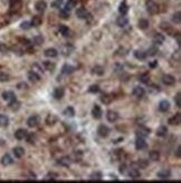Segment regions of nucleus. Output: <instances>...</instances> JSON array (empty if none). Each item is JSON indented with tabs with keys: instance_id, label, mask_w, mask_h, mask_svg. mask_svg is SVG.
I'll use <instances>...</instances> for the list:
<instances>
[{
	"instance_id": "obj_54",
	"label": "nucleus",
	"mask_w": 181,
	"mask_h": 183,
	"mask_svg": "<svg viewBox=\"0 0 181 183\" xmlns=\"http://www.w3.org/2000/svg\"><path fill=\"white\" fill-rule=\"evenodd\" d=\"M88 91L89 93H98L100 91V86L98 85H92V86H89V88H88Z\"/></svg>"
},
{
	"instance_id": "obj_55",
	"label": "nucleus",
	"mask_w": 181,
	"mask_h": 183,
	"mask_svg": "<svg viewBox=\"0 0 181 183\" xmlns=\"http://www.w3.org/2000/svg\"><path fill=\"white\" fill-rule=\"evenodd\" d=\"M26 138H27V142L30 143V144H33V143H35V141H36V136L34 135V134H27V136H26Z\"/></svg>"
},
{
	"instance_id": "obj_47",
	"label": "nucleus",
	"mask_w": 181,
	"mask_h": 183,
	"mask_svg": "<svg viewBox=\"0 0 181 183\" xmlns=\"http://www.w3.org/2000/svg\"><path fill=\"white\" fill-rule=\"evenodd\" d=\"M136 165L139 166L140 169H145V168H147V166L149 165V163H148V161H147V160H143V159H141L140 161H138Z\"/></svg>"
},
{
	"instance_id": "obj_35",
	"label": "nucleus",
	"mask_w": 181,
	"mask_h": 183,
	"mask_svg": "<svg viewBox=\"0 0 181 183\" xmlns=\"http://www.w3.org/2000/svg\"><path fill=\"white\" fill-rule=\"evenodd\" d=\"M20 105H21L20 102H18L17 100H15V101L9 103V108L11 111H15V112H16V111H18L19 108H20Z\"/></svg>"
},
{
	"instance_id": "obj_45",
	"label": "nucleus",
	"mask_w": 181,
	"mask_h": 183,
	"mask_svg": "<svg viewBox=\"0 0 181 183\" xmlns=\"http://www.w3.org/2000/svg\"><path fill=\"white\" fill-rule=\"evenodd\" d=\"M9 75L7 73H5V72H1L0 70V83H6L9 81Z\"/></svg>"
},
{
	"instance_id": "obj_12",
	"label": "nucleus",
	"mask_w": 181,
	"mask_h": 183,
	"mask_svg": "<svg viewBox=\"0 0 181 183\" xmlns=\"http://www.w3.org/2000/svg\"><path fill=\"white\" fill-rule=\"evenodd\" d=\"M27 134H28V132L25 128H18V130L15 132V137H16L18 141H21L23 138H26Z\"/></svg>"
},
{
	"instance_id": "obj_11",
	"label": "nucleus",
	"mask_w": 181,
	"mask_h": 183,
	"mask_svg": "<svg viewBox=\"0 0 181 183\" xmlns=\"http://www.w3.org/2000/svg\"><path fill=\"white\" fill-rule=\"evenodd\" d=\"M0 162H1V164L4 165V166H9V165H11L14 163V159L11 157L10 154H5V155L1 157Z\"/></svg>"
},
{
	"instance_id": "obj_23",
	"label": "nucleus",
	"mask_w": 181,
	"mask_h": 183,
	"mask_svg": "<svg viewBox=\"0 0 181 183\" xmlns=\"http://www.w3.org/2000/svg\"><path fill=\"white\" fill-rule=\"evenodd\" d=\"M166 40V37L162 34H155L153 37V44L154 45H161Z\"/></svg>"
},
{
	"instance_id": "obj_58",
	"label": "nucleus",
	"mask_w": 181,
	"mask_h": 183,
	"mask_svg": "<svg viewBox=\"0 0 181 183\" xmlns=\"http://www.w3.org/2000/svg\"><path fill=\"white\" fill-rule=\"evenodd\" d=\"M17 87H18L19 89H26V88H28V86H27V84H26V83H20V84L17 85Z\"/></svg>"
},
{
	"instance_id": "obj_13",
	"label": "nucleus",
	"mask_w": 181,
	"mask_h": 183,
	"mask_svg": "<svg viewBox=\"0 0 181 183\" xmlns=\"http://www.w3.org/2000/svg\"><path fill=\"white\" fill-rule=\"evenodd\" d=\"M169 110H170V103H169V101L163 100V101H161L159 103V111H160V112L166 113V112H168Z\"/></svg>"
},
{
	"instance_id": "obj_3",
	"label": "nucleus",
	"mask_w": 181,
	"mask_h": 183,
	"mask_svg": "<svg viewBox=\"0 0 181 183\" xmlns=\"http://www.w3.org/2000/svg\"><path fill=\"white\" fill-rule=\"evenodd\" d=\"M40 122V119L38 115H32L29 119H27V125L29 127H36Z\"/></svg>"
},
{
	"instance_id": "obj_26",
	"label": "nucleus",
	"mask_w": 181,
	"mask_h": 183,
	"mask_svg": "<svg viewBox=\"0 0 181 183\" xmlns=\"http://www.w3.org/2000/svg\"><path fill=\"white\" fill-rule=\"evenodd\" d=\"M168 134V128L166 125H160L158 127V130H157V135H158L159 137H164L167 136Z\"/></svg>"
},
{
	"instance_id": "obj_60",
	"label": "nucleus",
	"mask_w": 181,
	"mask_h": 183,
	"mask_svg": "<svg viewBox=\"0 0 181 183\" xmlns=\"http://www.w3.org/2000/svg\"><path fill=\"white\" fill-rule=\"evenodd\" d=\"M57 176H58V175H57V174L56 173H48V175H47V178L48 179H55V178H57Z\"/></svg>"
},
{
	"instance_id": "obj_8",
	"label": "nucleus",
	"mask_w": 181,
	"mask_h": 183,
	"mask_svg": "<svg viewBox=\"0 0 181 183\" xmlns=\"http://www.w3.org/2000/svg\"><path fill=\"white\" fill-rule=\"evenodd\" d=\"M65 95V89L63 87H57L54 89V93H53V96L55 100H62Z\"/></svg>"
},
{
	"instance_id": "obj_61",
	"label": "nucleus",
	"mask_w": 181,
	"mask_h": 183,
	"mask_svg": "<svg viewBox=\"0 0 181 183\" xmlns=\"http://www.w3.org/2000/svg\"><path fill=\"white\" fill-rule=\"evenodd\" d=\"M177 157H180V146L177 149Z\"/></svg>"
},
{
	"instance_id": "obj_62",
	"label": "nucleus",
	"mask_w": 181,
	"mask_h": 183,
	"mask_svg": "<svg viewBox=\"0 0 181 183\" xmlns=\"http://www.w3.org/2000/svg\"><path fill=\"white\" fill-rule=\"evenodd\" d=\"M5 145V141L2 138H0V146H4Z\"/></svg>"
},
{
	"instance_id": "obj_33",
	"label": "nucleus",
	"mask_w": 181,
	"mask_h": 183,
	"mask_svg": "<svg viewBox=\"0 0 181 183\" xmlns=\"http://www.w3.org/2000/svg\"><path fill=\"white\" fill-rule=\"evenodd\" d=\"M149 25H150V23H149L148 19H140L139 23H138V27L140 28V29H142V30H144V29H147V28L149 27Z\"/></svg>"
},
{
	"instance_id": "obj_7",
	"label": "nucleus",
	"mask_w": 181,
	"mask_h": 183,
	"mask_svg": "<svg viewBox=\"0 0 181 183\" xmlns=\"http://www.w3.org/2000/svg\"><path fill=\"white\" fill-rule=\"evenodd\" d=\"M97 134L101 137H107L110 134V128L106 125H100L97 128Z\"/></svg>"
},
{
	"instance_id": "obj_53",
	"label": "nucleus",
	"mask_w": 181,
	"mask_h": 183,
	"mask_svg": "<svg viewBox=\"0 0 181 183\" xmlns=\"http://www.w3.org/2000/svg\"><path fill=\"white\" fill-rule=\"evenodd\" d=\"M140 81H141L142 83H144V84H149V82H150V77H149V75L144 74V75H141V76H140Z\"/></svg>"
},
{
	"instance_id": "obj_16",
	"label": "nucleus",
	"mask_w": 181,
	"mask_h": 183,
	"mask_svg": "<svg viewBox=\"0 0 181 183\" xmlns=\"http://www.w3.org/2000/svg\"><path fill=\"white\" fill-rule=\"evenodd\" d=\"M106 119L108 122L114 123V122H116L119 119V114L116 112H114V111H108L106 113Z\"/></svg>"
},
{
	"instance_id": "obj_22",
	"label": "nucleus",
	"mask_w": 181,
	"mask_h": 183,
	"mask_svg": "<svg viewBox=\"0 0 181 183\" xmlns=\"http://www.w3.org/2000/svg\"><path fill=\"white\" fill-rule=\"evenodd\" d=\"M116 23H117V26L119 27H125V26H128V23H129V19H128V17H125V16H122L121 15V17H119V18L116 19Z\"/></svg>"
},
{
	"instance_id": "obj_14",
	"label": "nucleus",
	"mask_w": 181,
	"mask_h": 183,
	"mask_svg": "<svg viewBox=\"0 0 181 183\" xmlns=\"http://www.w3.org/2000/svg\"><path fill=\"white\" fill-rule=\"evenodd\" d=\"M149 134H150V128L145 127V126H141L136 131V137H147Z\"/></svg>"
},
{
	"instance_id": "obj_15",
	"label": "nucleus",
	"mask_w": 181,
	"mask_h": 183,
	"mask_svg": "<svg viewBox=\"0 0 181 183\" xmlns=\"http://www.w3.org/2000/svg\"><path fill=\"white\" fill-rule=\"evenodd\" d=\"M132 94H133L135 97H138V98H141V97L144 96V94H145V91H144L143 87L135 86L134 88H133V91H132Z\"/></svg>"
},
{
	"instance_id": "obj_17",
	"label": "nucleus",
	"mask_w": 181,
	"mask_h": 183,
	"mask_svg": "<svg viewBox=\"0 0 181 183\" xmlns=\"http://www.w3.org/2000/svg\"><path fill=\"white\" fill-rule=\"evenodd\" d=\"M46 8H47V4H46V1H44V0H39V1H37V2L35 4V9L37 10L38 12L45 11Z\"/></svg>"
},
{
	"instance_id": "obj_49",
	"label": "nucleus",
	"mask_w": 181,
	"mask_h": 183,
	"mask_svg": "<svg viewBox=\"0 0 181 183\" xmlns=\"http://www.w3.org/2000/svg\"><path fill=\"white\" fill-rule=\"evenodd\" d=\"M89 179H91V180H96V181L102 180V173H101V172H94V173L91 174Z\"/></svg>"
},
{
	"instance_id": "obj_25",
	"label": "nucleus",
	"mask_w": 181,
	"mask_h": 183,
	"mask_svg": "<svg viewBox=\"0 0 181 183\" xmlns=\"http://www.w3.org/2000/svg\"><path fill=\"white\" fill-rule=\"evenodd\" d=\"M126 173L131 179H139L141 176V173H140V171L138 169H129Z\"/></svg>"
},
{
	"instance_id": "obj_18",
	"label": "nucleus",
	"mask_w": 181,
	"mask_h": 183,
	"mask_svg": "<svg viewBox=\"0 0 181 183\" xmlns=\"http://www.w3.org/2000/svg\"><path fill=\"white\" fill-rule=\"evenodd\" d=\"M70 163H72V160H70V156H63L57 161V164L60 165V166H70Z\"/></svg>"
},
{
	"instance_id": "obj_40",
	"label": "nucleus",
	"mask_w": 181,
	"mask_h": 183,
	"mask_svg": "<svg viewBox=\"0 0 181 183\" xmlns=\"http://www.w3.org/2000/svg\"><path fill=\"white\" fill-rule=\"evenodd\" d=\"M93 73L98 75V76H102L103 74H104V68H103L102 66H100V65H96L95 67H93Z\"/></svg>"
},
{
	"instance_id": "obj_21",
	"label": "nucleus",
	"mask_w": 181,
	"mask_h": 183,
	"mask_svg": "<svg viewBox=\"0 0 181 183\" xmlns=\"http://www.w3.org/2000/svg\"><path fill=\"white\" fill-rule=\"evenodd\" d=\"M12 153H14L15 157L20 159V157H23V156L25 155V150H23V147H21V146H16V147H14Z\"/></svg>"
},
{
	"instance_id": "obj_48",
	"label": "nucleus",
	"mask_w": 181,
	"mask_h": 183,
	"mask_svg": "<svg viewBox=\"0 0 181 183\" xmlns=\"http://www.w3.org/2000/svg\"><path fill=\"white\" fill-rule=\"evenodd\" d=\"M157 53H158V48H157V47H151V48H149L148 51L145 53V55L147 56H154V55H157Z\"/></svg>"
},
{
	"instance_id": "obj_27",
	"label": "nucleus",
	"mask_w": 181,
	"mask_h": 183,
	"mask_svg": "<svg viewBox=\"0 0 181 183\" xmlns=\"http://www.w3.org/2000/svg\"><path fill=\"white\" fill-rule=\"evenodd\" d=\"M9 125V117L5 114H0V127H7Z\"/></svg>"
},
{
	"instance_id": "obj_24",
	"label": "nucleus",
	"mask_w": 181,
	"mask_h": 183,
	"mask_svg": "<svg viewBox=\"0 0 181 183\" xmlns=\"http://www.w3.org/2000/svg\"><path fill=\"white\" fill-rule=\"evenodd\" d=\"M181 123V114L178 113L174 116H172L171 119H169V124L170 125H180Z\"/></svg>"
},
{
	"instance_id": "obj_59",
	"label": "nucleus",
	"mask_w": 181,
	"mask_h": 183,
	"mask_svg": "<svg viewBox=\"0 0 181 183\" xmlns=\"http://www.w3.org/2000/svg\"><path fill=\"white\" fill-rule=\"evenodd\" d=\"M149 66H150L151 68H154V67H157V66H158V61H157V60H153V61L149 63Z\"/></svg>"
},
{
	"instance_id": "obj_20",
	"label": "nucleus",
	"mask_w": 181,
	"mask_h": 183,
	"mask_svg": "<svg viewBox=\"0 0 181 183\" xmlns=\"http://www.w3.org/2000/svg\"><path fill=\"white\" fill-rule=\"evenodd\" d=\"M44 54H45V56H46L47 58H55V57L58 56V51L55 48H48V49L45 51Z\"/></svg>"
},
{
	"instance_id": "obj_46",
	"label": "nucleus",
	"mask_w": 181,
	"mask_h": 183,
	"mask_svg": "<svg viewBox=\"0 0 181 183\" xmlns=\"http://www.w3.org/2000/svg\"><path fill=\"white\" fill-rule=\"evenodd\" d=\"M70 11H68V10L62 9L59 11V17L62 19H68L70 18Z\"/></svg>"
},
{
	"instance_id": "obj_50",
	"label": "nucleus",
	"mask_w": 181,
	"mask_h": 183,
	"mask_svg": "<svg viewBox=\"0 0 181 183\" xmlns=\"http://www.w3.org/2000/svg\"><path fill=\"white\" fill-rule=\"evenodd\" d=\"M101 102L104 103V104H110L112 102V97L110 96V95H106V94H105V95H103V96L101 97Z\"/></svg>"
},
{
	"instance_id": "obj_4",
	"label": "nucleus",
	"mask_w": 181,
	"mask_h": 183,
	"mask_svg": "<svg viewBox=\"0 0 181 183\" xmlns=\"http://www.w3.org/2000/svg\"><path fill=\"white\" fill-rule=\"evenodd\" d=\"M148 146V144L145 142V140H144V137H136V140H135V149L136 150H144V149H147Z\"/></svg>"
},
{
	"instance_id": "obj_10",
	"label": "nucleus",
	"mask_w": 181,
	"mask_h": 183,
	"mask_svg": "<svg viewBox=\"0 0 181 183\" xmlns=\"http://www.w3.org/2000/svg\"><path fill=\"white\" fill-rule=\"evenodd\" d=\"M92 115H93V117H94L95 119H102L103 112H102V108H101V106L94 105L93 110H92Z\"/></svg>"
},
{
	"instance_id": "obj_29",
	"label": "nucleus",
	"mask_w": 181,
	"mask_h": 183,
	"mask_svg": "<svg viewBox=\"0 0 181 183\" xmlns=\"http://www.w3.org/2000/svg\"><path fill=\"white\" fill-rule=\"evenodd\" d=\"M30 23H32L33 27H39L43 23V18L40 16H34L33 19H32V21H30Z\"/></svg>"
},
{
	"instance_id": "obj_39",
	"label": "nucleus",
	"mask_w": 181,
	"mask_h": 183,
	"mask_svg": "<svg viewBox=\"0 0 181 183\" xmlns=\"http://www.w3.org/2000/svg\"><path fill=\"white\" fill-rule=\"evenodd\" d=\"M57 122V117H56L55 115H48L47 116V119H46V124L47 125H54V124Z\"/></svg>"
},
{
	"instance_id": "obj_6",
	"label": "nucleus",
	"mask_w": 181,
	"mask_h": 183,
	"mask_svg": "<svg viewBox=\"0 0 181 183\" xmlns=\"http://www.w3.org/2000/svg\"><path fill=\"white\" fill-rule=\"evenodd\" d=\"M157 176H158L160 180H167V179H169L171 176V171L168 169L160 170L158 172V174H157Z\"/></svg>"
},
{
	"instance_id": "obj_56",
	"label": "nucleus",
	"mask_w": 181,
	"mask_h": 183,
	"mask_svg": "<svg viewBox=\"0 0 181 183\" xmlns=\"http://www.w3.org/2000/svg\"><path fill=\"white\" fill-rule=\"evenodd\" d=\"M174 102H176V105H177V107H180V105H181V94L180 93H178L177 94L176 96H174Z\"/></svg>"
},
{
	"instance_id": "obj_2",
	"label": "nucleus",
	"mask_w": 181,
	"mask_h": 183,
	"mask_svg": "<svg viewBox=\"0 0 181 183\" xmlns=\"http://www.w3.org/2000/svg\"><path fill=\"white\" fill-rule=\"evenodd\" d=\"M1 97H2V100L6 102H12L15 101V100H17V97H16V94H15L14 91H6L2 93V95H1Z\"/></svg>"
},
{
	"instance_id": "obj_32",
	"label": "nucleus",
	"mask_w": 181,
	"mask_h": 183,
	"mask_svg": "<svg viewBox=\"0 0 181 183\" xmlns=\"http://www.w3.org/2000/svg\"><path fill=\"white\" fill-rule=\"evenodd\" d=\"M21 7V2H20V0H11L10 1V9L11 11H16V10H18L19 8Z\"/></svg>"
},
{
	"instance_id": "obj_37",
	"label": "nucleus",
	"mask_w": 181,
	"mask_h": 183,
	"mask_svg": "<svg viewBox=\"0 0 181 183\" xmlns=\"http://www.w3.org/2000/svg\"><path fill=\"white\" fill-rule=\"evenodd\" d=\"M82 156H83V153H82L81 151L74 152V153H73V155L70 156V160L75 161V162H78V161L82 160Z\"/></svg>"
},
{
	"instance_id": "obj_63",
	"label": "nucleus",
	"mask_w": 181,
	"mask_h": 183,
	"mask_svg": "<svg viewBox=\"0 0 181 183\" xmlns=\"http://www.w3.org/2000/svg\"><path fill=\"white\" fill-rule=\"evenodd\" d=\"M0 49H1V45H0Z\"/></svg>"
},
{
	"instance_id": "obj_44",
	"label": "nucleus",
	"mask_w": 181,
	"mask_h": 183,
	"mask_svg": "<svg viewBox=\"0 0 181 183\" xmlns=\"http://www.w3.org/2000/svg\"><path fill=\"white\" fill-rule=\"evenodd\" d=\"M63 4H64V0H54L51 2V7L55 8V9H59L60 7L63 6Z\"/></svg>"
},
{
	"instance_id": "obj_30",
	"label": "nucleus",
	"mask_w": 181,
	"mask_h": 183,
	"mask_svg": "<svg viewBox=\"0 0 181 183\" xmlns=\"http://www.w3.org/2000/svg\"><path fill=\"white\" fill-rule=\"evenodd\" d=\"M58 31L62 36L64 37H67L70 35V28L65 26V25H59V27H58Z\"/></svg>"
},
{
	"instance_id": "obj_5",
	"label": "nucleus",
	"mask_w": 181,
	"mask_h": 183,
	"mask_svg": "<svg viewBox=\"0 0 181 183\" xmlns=\"http://www.w3.org/2000/svg\"><path fill=\"white\" fill-rule=\"evenodd\" d=\"M76 17L79 19H86L87 17H89V12L86 10V8L81 7V8L76 10Z\"/></svg>"
},
{
	"instance_id": "obj_19",
	"label": "nucleus",
	"mask_w": 181,
	"mask_h": 183,
	"mask_svg": "<svg viewBox=\"0 0 181 183\" xmlns=\"http://www.w3.org/2000/svg\"><path fill=\"white\" fill-rule=\"evenodd\" d=\"M27 77L32 83H37V82H39V79H40V76H39L36 72H34V70H30V72L27 74Z\"/></svg>"
},
{
	"instance_id": "obj_41",
	"label": "nucleus",
	"mask_w": 181,
	"mask_h": 183,
	"mask_svg": "<svg viewBox=\"0 0 181 183\" xmlns=\"http://www.w3.org/2000/svg\"><path fill=\"white\" fill-rule=\"evenodd\" d=\"M149 157L152 161H158L160 159V154H159L158 151H151L149 153Z\"/></svg>"
},
{
	"instance_id": "obj_42",
	"label": "nucleus",
	"mask_w": 181,
	"mask_h": 183,
	"mask_svg": "<svg viewBox=\"0 0 181 183\" xmlns=\"http://www.w3.org/2000/svg\"><path fill=\"white\" fill-rule=\"evenodd\" d=\"M172 21L174 23H181V12L180 11H177L173 14L172 16Z\"/></svg>"
},
{
	"instance_id": "obj_1",
	"label": "nucleus",
	"mask_w": 181,
	"mask_h": 183,
	"mask_svg": "<svg viewBox=\"0 0 181 183\" xmlns=\"http://www.w3.org/2000/svg\"><path fill=\"white\" fill-rule=\"evenodd\" d=\"M145 6H147V10H148L149 14L151 15H154L158 12V5L155 4V1L154 0H148L147 2H145Z\"/></svg>"
},
{
	"instance_id": "obj_28",
	"label": "nucleus",
	"mask_w": 181,
	"mask_h": 183,
	"mask_svg": "<svg viewBox=\"0 0 181 183\" xmlns=\"http://www.w3.org/2000/svg\"><path fill=\"white\" fill-rule=\"evenodd\" d=\"M75 68L73 66H70V65H64L63 66V68H62V74H64V75H70V74L74 73Z\"/></svg>"
},
{
	"instance_id": "obj_34",
	"label": "nucleus",
	"mask_w": 181,
	"mask_h": 183,
	"mask_svg": "<svg viewBox=\"0 0 181 183\" xmlns=\"http://www.w3.org/2000/svg\"><path fill=\"white\" fill-rule=\"evenodd\" d=\"M63 114L65 115V116H67V117H73L75 115V110L72 106H68V107H66L65 110H64Z\"/></svg>"
},
{
	"instance_id": "obj_52",
	"label": "nucleus",
	"mask_w": 181,
	"mask_h": 183,
	"mask_svg": "<svg viewBox=\"0 0 181 183\" xmlns=\"http://www.w3.org/2000/svg\"><path fill=\"white\" fill-rule=\"evenodd\" d=\"M43 42H44V37L42 35H38L34 38V44H36V45H42Z\"/></svg>"
},
{
	"instance_id": "obj_36",
	"label": "nucleus",
	"mask_w": 181,
	"mask_h": 183,
	"mask_svg": "<svg viewBox=\"0 0 181 183\" xmlns=\"http://www.w3.org/2000/svg\"><path fill=\"white\" fill-rule=\"evenodd\" d=\"M76 4H77V0H68L65 6V9L70 11V10L74 9L75 7H76Z\"/></svg>"
},
{
	"instance_id": "obj_51",
	"label": "nucleus",
	"mask_w": 181,
	"mask_h": 183,
	"mask_svg": "<svg viewBox=\"0 0 181 183\" xmlns=\"http://www.w3.org/2000/svg\"><path fill=\"white\" fill-rule=\"evenodd\" d=\"M20 28L23 30H28V29L32 28V23H30V21H23L20 23Z\"/></svg>"
},
{
	"instance_id": "obj_38",
	"label": "nucleus",
	"mask_w": 181,
	"mask_h": 183,
	"mask_svg": "<svg viewBox=\"0 0 181 183\" xmlns=\"http://www.w3.org/2000/svg\"><path fill=\"white\" fill-rule=\"evenodd\" d=\"M134 57L136 58V59L143 60L147 58V55H145V53L142 51H134Z\"/></svg>"
},
{
	"instance_id": "obj_9",
	"label": "nucleus",
	"mask_w": 181,
	"mask_h": 183,
	"mask_svg": "<svg viewBox=\"0 0 181 183\" xmlns=\"http://www.w3.org/2000/svg\"><path fill=\"white\" fill-rule=\"evenodd\" d=\"M162 82H163V84L167 85V86H172V85H174V83H176V78L173 77L172 75H163Z\"/></svg>"
},
{
	"instance_id": "obj_43",
	"label": "nucleus",
	"mask_w": 181,
	"mask_h": 183,
	"mask_svg": "<svg viewBox=\"0 0 181 183\" xmlns=\"http://www.w3.org/2000/svg\"><path fill=\"white\" fill-rule=\"evenodd\" d=\"M44 67L46 70H49V72H53L55 69V64L51 63V61H44Z\"/></svg>"
},
{
	"instance_id": "obj_57",
	"label": "nucleus",
	"mask_w": 181,
	"mask_h": 183,
	"mask_svg": "<svg viewBox=\"0 0 181 183\" xmlns=\"http://www.w3.org/2000/svg\"><path fill=\"white\" fill-rule=\"evenodd\" d=\"M128 166H126L125 164H123V165H121L120 166V172L122 174H126V172H128Z\"/></svg>"
},
{
	"instance_id": "obj_31",
	"label": "nucleus",
	"mask_w": 181,
	"mask_h": 183,
	"mask_svg": "<svg viewBox=\"0 0 181 183\" xmlns=\"http://www.w3.org/2000/svg\"><path fill=\"white\" fill-rule=\"evenodd\" d=\"M119 12H120L122 16H125V15L129 12V6L126 5L125 1H123L120 5V7H119Z\"/></svg>"
}]
</instances>
